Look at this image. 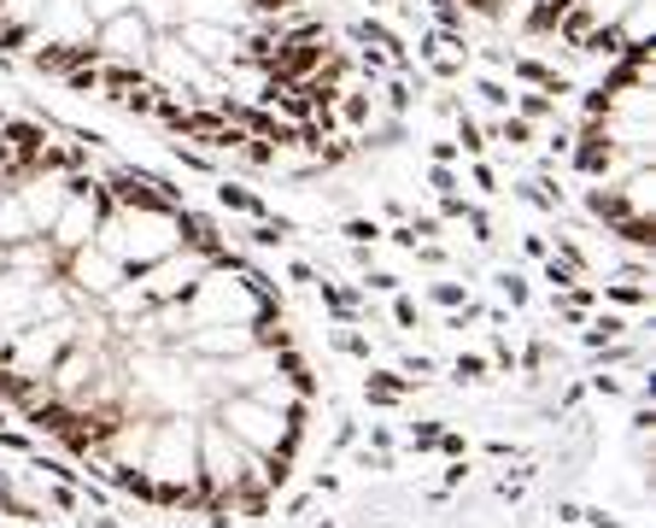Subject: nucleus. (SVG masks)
Returning <instances> with one entry per match:
<instances>
[{
    "mask_svg": "<svg viewBox=\"0 0 656 528\" xmlns=\"http://www.w3.org/2000/svg\"><path fill=\"white\" fill-rule=\"evenodd\" d=\"M597 306H609V311H627V318H645V311H651V282L604 276V282H597Z\"/></svg>",
    "mask_w": 656,
    "mask_h": 528,
    "instance_id": "13",
    "label": "nucleus"
},
{
    "mask_svg": "<svg viewBox=\"0 0 656 528\" xmlns=\"http://www.w3.org/2000/svg\"><path fill=\"white\" fill-rule=\"evenodd\" d=\"M147 70H141V65H118V60H100V94L94 100H106V106H129V100H136L141 89H147Z\"/></svg>",
    "mask_w": 656,
    "mask_h": 528,
    "instance_id": "12",
    "label": "nucleus"
},
{
    "mask_svg": "<svg viewBox=\"0 0 656 528\" xmlns=\"http://www.w3.org/2000/svg\"><path fill=\"white\" fill-rule=\"evenodd\" d=\"M422 112H428L434 124H451V118L463 112V94H458V89H434L428 100H422Z\"/></svg>",
    "mask_w": 656,
    "mask_h": 528,
    "instance_id": "32",
    "label": "nucleus"
},
{
    "mask_svg": "<svg viewBox=\"0 0 656 528\" xmlns=\"http://www.w3.org/2000/svg\"><path fill=\"white\" fill-rule=\"evenodd\" d=\"M470 476H475V464H470V459H446V464H440V488H446V493L470 488Z\"/></svg>",
    "mask_w": 656,
    "mask_h": 528,
    "instance_id": "43",
    "label": "nucleus"
},
{
    "mask_svg": "<svg viewBox=\"0 0 656 528\" xmlns=\"http://www.w3.org/2000/svg\"><path fill=\"white\" fill-rule=\"evenodd\" d=\"M136 0H82V12H89L94 24H106V18H118V12H129Z\"/></svg>",
    "mask_w": 656,
    "mask_h": 528,
    "instance_id": "51",
    "label": "nucleus"
},
{
    "mask_svg": "<svg viewBox=\"0 0 656 528\" xmlns=\"http://www.w3.org/2000/svg\"><path fill=\"white\" fill-rule=\"evenodd\" d=\"M487 282H492V288H499V299H504L510 311H528V306H533V282L522 276L516 265H499V270H492V276H487Z\"/></svg>",
    "mask_w": 656,
    "mask_h": 528,
    "instance_id": "20",
    "label": "nucleus"
},
{
    "mask_svg": "<svg viewBox=\"0 0 656 528\" xmlns=\"http://www.w3.org/2000/svg\"><path fill=\"white\" fill-rule=\"evenodd\" d=\"M311 505H317V493H311V488H299V493H287L275 511H282L287 523H305V517H311Z\"/></svg>",
    "mask_w": 656,
    "mask_h": 528,
    "instance_id": "46",
    "label": "nucleus"
},
{
    "mask_svg": "<svg viewBox=\"0 0 656 528\" xmlns=\"http://www.w3.org/2000/svg\"><path fill=\"white\" fill-rule=\"evenodd\" d=\"M393 370H399L411 388H428V382L440 376V359H428V352H399V364H393Z\"/></svg>",
    "mask_w": 656,
    "mask_h": 528,
    "instance_id": "28",
    "label": "nucleus"
},
{
    "mask_svg": "<svg viewBox=\"0 0 656 528\" xmlns=\"http://www.w3.org/2000/svg\"><path fill=\"white\" fill-rule=\"evenodd\" d=\"M94 241L124 270H147V265L165 259V253L182 247V230H177V211L170 206H106Z\"/></svg>",
    "mask_w": 656,
    "mask_h": 528,
    "instance_id": "1",
    "label": "nucleus"
},
{
    "mask_svg": "<svg viewBox=\"0 0 656 528\" xmlns=\"http://www.w3.org/2000/svg\"><path fill=\"white\" fill-rule=\"evenodd\" d=\"M422 294H428L440 311H458L463 299H470V282H458V276H434V282H422Z\"/></svg>",
    "mask_w": 656,
    "mask_h": 528,
    "instance_id": "29",
    "label": "nucleus"
},
{
    "mask_svg": "<svg viewBox=\"0 0 656 528\" xmlns=\"http://www.w3.org/2000/svg\"><path fill=\"white\" fill-rule=\"evenodd\" d=\"M411 259H416V265H428V270H446V265H451V247H446V241H416Z\"/></svg>",
    "mask_w": 656,
    "mask_h": 528,
    "instance_id": "44",
    "label": "nucleus"
},
{
    "mask_svg": "<svg viewBox=\"0 0 656 528\" xmlns=\"http://www.w3.org/2000/svg\"><path fill=\"white\" fill-rule=\"evenodd\" d=\"M211 270V259L206 253H194V247H177V253H165L158 265H147V270H129L136 276V288L147 294V306H170V299H188L194 294V282Z\"/></svg>",
    "mask_w": 656,
    "mask_h": 528,
    "instance_id": "5",
    "label": "nucleus"
},
{
    "mask_svg": "<svg viewBox=\"0 0 656 528\" xmlns=\"http://www.w3.org/2000/svg\"><path fill=\"white\" fill-rule=\"evenodd\" d=\"M165 153H170V165H177V170H188V177H211V182H217V177L229 170L223 159H211L206 147H194V141H177V136L165 141Z\"/></svg>",
    "mask_w": 656,
    "mask_h": 528,
    "instance_id": "15",
    "label": "nucleus"
},
{
    "mask_svg": "<svg viewBox=\"0 0 656 528\" xmlns=\"http://www.w3.org/2000/svg\"><path fill=\"white\" fill-rule=\"evenodd\" d=\"M36 36L41 41H65V48H89V41H94V18L82 12V0H48Z\"/></svg>",
    "mask_w": 656,
    "mask_h": 528,
    "instance_id": "9",
    "label": "nucleus"
},
{
    "mask_svg": "<svg viewBox=\"0 0 656 528\" xmlns=\"http://www.w3.org/2000/svg\"><path fill=\"white\" fill-rule=\"evenodd\" d=\"M516 253H522L528 265L551 259V235H545V230H522V235H516Z\"/></svg>",
    "mask_w": 656,
    "mask_h": 528,
    "instance_id": "39",
    "label": "nucleus"
},
{
    "mask_svg": "<svg viewBox=\"0 0 656 528\" xmlns=\"http://www.w3.org/2000/svg\"><path fill=\"white\" fill-rule=\"evenodd\" d=\"M480 452H487L492 464H504V459L516 464V459H522V447H516V440H504V435H492V440H487V447H480Z\"/></svg>",
    "mask_w": 656,
    "mask_h": 528,
    "instance_id": "52",
    "label": "nucleus"
},
{
    "mask_svg": "<svg viewBox=\"0 0 656 528\" xmlns=\"http://www.w3.org/2000/svg\"><path fill=\"white\" fill-rule=\"evenodd\" d=\"M211 417L223 423L253 459H265L275 440H282V411H275L265 394H229V399H217V405H211Z\"/></svg>",
    "mask_w": 656,
    "mask_h": 528,
    "instance_id": "4",
    "label": "nucleus"
},
{
    "mask_svg": "<svg viewBox=\"0 0 656 528\" xmlns=\"http://www.w3.org/2000/svg\"><path fill=\"white\" fill-rule=\"evenodd\" d=\"M451 141H458L463 159H487V147H492V141H487V124L470 118V106H463L458 118H451Z\"/></svg>",
    "mask_w": 656,
    "mask_h": 528,
    "instance_id": "21",
    "label": "nucleus"
},
{
    "mask_svg": "<svg viewBox=\"0 0 656 528\" xmlns=\"http://www.w3.org/2000/svg\"><path fill=\"white\" fill-rule=\"evenodd\" d=\"M141 469H147L153 481H194L200 476V417H188V411L158 417Z\"/></svg>",
    "mask_w": 656,
    "mask_h": 528,
    "instance_id": "3",
    "label": "nucleus"
},
{
    "mask_svg": "<svg viewBox=\"0 0 656 528\" xmlns=\"http://www.w3.org/2000/svg\"><path fill=\"white\" fill-rule=\"evenodd\" d=\"M323 399H329V394H323ZM329 405H334V399H329ZM358 440H363V423H358L346 405H334V429H329V447H323V452H329V459H340L346 447H358Z\"/></svg>",
    "mask_w": 656,
    "mask_h": 528,
    "instance_id": "24",
    "label": "nucleus"
},
{
    "mask_svg": "<svg viewBox=\"0 0 656 528\" xmlns=\"http://www.w3.org/2000/svg\"><path fill=\"white\" fill-rule=\"evenodd\" d=\"M48 0H0V18H18V24H41Z\"/></svg>",
    "mask_w": 656,
    "mask_h": 528,
    "instance_id": "42",
    "label": "nucleus"
},
{
    "mask_svg": "<svg viewBox=\"0 0 656 528\" xmlns=\"http://www.w3.org/2000/svg\"><path fill=\"white\" fill-rule=\"evenodd\" d=\"M580 7H587L592 24H621V12L633 7V0H580Z\"/></svg>",
    "mask_w": 656,
    "mask_h": 528,
    "instance_id": "45",
    "label": "nucleus"
},
{
    "mask_svg": "<svg viewBox=\"0 0 656 528\" xmlns=\"http://www.w3.org/2000/svg\"><path fill=\"white\" fill-rule=\"evenodd\" d=\"M182 18H200V24H229V30H246V0H182Z\"/></svg>",
    "mask_w": 656,
    "mask_h": 528,
    "instance_id": "14",
    "label": "nucleus"
},
{
    "mask_svg": "<svg viewBox=\"0 0 656 528\" xmlns=\"http://www.w3.org/2000/svg\"><path fill=\"white\" fill-rule=\"evenodd\" d=\"M434 452H440V459H470V435L451 429V417H446V429H440V440H434Z\"/></svg>",
    "mask_w": 656,
    "mask_h": 528,
    "instance_id": "41",
    "label": "nucleus"
},
{
    "mask_svg": "<svg viewBox=\"0 0 656 528\" xmlns=\"http://www.w3.org/2000/svg\"><path fill=\"white\" fill-rule=\"evenodd\" d=\"M587 382H580V376H568L563 382V394H557V411H563V417H580V411H587Z\"/></svg>",
    "mask_w": 656,
    "mask_h": 528,
    "instance_id": "38",
    "label": "nucleus"
},
{
    "mask_svg": "<svg viewBox=\"0 0 656 528\" xmlns=\"http://www.w3.org/2000/svg\"><path fill=\"white\" fill-rule=\"evenodd\" d=\"M470 89L487 112H510V100H516V82L499 77V70H470Z\"/></svg>",
    "mask_w": 656,
    "mask_h": 528,
    "instance_id": "19",
    "label": "nucleus"
},
{
    "mask_svg": "<svg viewBox=\"0 0 656 528\" xmlns=\"http://www.w3.org/2000/svg\"><path fill=\"white\" fill-rule=\"evenodd\" d=\"M60 82H65V89L77 94V100H94V94H100V65H77V70H70V77H60Z\"/></svg>",
    "mask_w": 656,
    "mask_h": 528,
    "instance_id": "37",
    "label": "nucleus"
},
{
    "mask_svg": "<svg viewBox=\"0 0 656 528\" xmlns=\"http://www.w3.org/2000/svg\"><path fill=\"white\" fill-rule=\"evenodd\" d=\"M551 517H557V523H580V499H557V505H551Z\"/></svg>",
    "mask_w": 656,
    "mask_h": 528,
    "instance_id": "54",
    "label": "nucleus"
},
{
    "mask_svg": "<svg viewBox=\"0 0 656 528\" xmlns=\"http://www.w3.org/2000/svg\"><path fill=\"white\" fill-rule=\"evenodd\" d=\"M36 447H41V440H36L30 429H18V417H12L7 429H0V452H12V459H30Z\"/></svg>",
    "mask_w": 656,
    "mask_h": 528,
    "instance_id": "35",
    "label": "nucleus"
},
{
    "mask_svg": "<svg viewBox=\"0 0 656 528\" xmlns=\"http://www.w3.org/2000/svg\"><path fill=\"white\" fill-rule=\"evenodd\" d=\"M539 282H545L551 294H563V288H575V282H587V276H575L563 259H539Z\"/></svg>",
    "mask_w": 656,
    "mask_h": 528,
    "instance_id": "36",
    "label": "nucleus"
},
{
    "mask_svg": "<svg viewBox=\"0 0 656 528\" xmlns=\"http://www.w3.org/2000/svg\"><path fill=\"white\" fill-rule=\"evenodd\" d=\"M7 423H12V411H7V405H0V429H7Z\"/></svg>",
    "mask_w": 656,
    "mask_h": 528,
    "instance_id": "55",
    "label": "nucleus"
},
{
    "mask_svg": "<svg viewBox=\"0 0 656 528\" xmlns=\"http://www.w3.org/2000/svg\"><path fill=\"white\" fill-rule=\"evenodd\" d=\"M36 24H18V18H0V53H7V60H24V53L36 48Z\"/></svg>",
    "mask_w": 656,
    "mask_h": 528,
    "instance_id": "27",
    "label": "nucleus"
},
{
    "mask_svg": "<svg viewBox=\"0 0 656 528\" xmlns=\"http://www.w3.org/2000/svg\"><path fill=\"white\" fill-rule=\"evenodd\" d=\"M94 48H100V60H118V65H141V70H147V53H153V24L141 18L136 7H129V12H118V18L94 24Z\"/></svg>",
    "mask_w": 656,
    "mask_h": 528,
    "instance_id": "7",
    "label": "nucleus"
},
{
    "mask_svg": "<svg viewBox=\"0 0 656 528\" xmlns=\"http://www.w3.org/2000/svg\"><path fill=\"white\" fill-rule=\"evenodd\" d=\"M422 177H428V189H434V194H451V189H463V165H428V170H422Z\"/></svg>",
    "mask_w": 656,
    "mask_h": 528,
    "instance_id": "40",
    "label": "nucleus"
},
{
    "mask_svg": "<svg viewBox=\"0 0 656 528\" xmlns=\"http://www.w3.org/2000/svg\"><path fill=\"white\" fill-rule=\"evenodd\" d=\"M30 235H36V223H30V211H24V199L12 189H0V241L18 247V241H30Z\"/></svg>",
    "mask_w": 656,
    "mask_h": 528,
    "instance_id": "18",
    "label": "nucleus"
},
{
    "mask_svg": "<svg viewBox=\"0 0 656 528\" xmlns=\"http://www.w3.org/2000/svg\"><path fill=\"white\" fill-rule=\"evenodd\" d=\"M463 177L475 182V194H480V199L504 194V177H499V165H492V159H463Z\"/></svg>",
    "mask_w": 656,
    "mask_h": 528,
    "instance_id": "30",
    "label": "nucleus"
},
{
    "mask_svg": "<svg viewBox=\"0 0 656 528\" xmlns=\"http://www.w3.org/2000/svg\"><path fill=\"white\" fill-rule=\"evenodd\" d=\"M177 36H182V48L194 53L206 70H217L223 77L229 65H235V53H241V30H229V24H200V18H182L177 24Z\"/></svg>",
    "mask_w": 656,
    "mask_h": 528,
    "instance_id": "8",
    "label": "nucleus"
},
{
    "mask_svg": "<svg viewBox=\"0 0 656 528\" xmlns=\"http://www.w3.org/2000/svg\"><path fill=\"white\" fill-rule=\"evenodd\" d=\"M334 235H340V247H382L387 223L375 218V211H346V218L334 223Z\"/></svg>",
    "mask_w": 656,
    "mask_h": 528,
    "instance_id": "16",
    "label": "nucleus"
},
{
    "mask_svg": "<svg viewBox=\"0 0 656 528\" xmlns=\"http://www.w3.org/2000/svg\"><path fill=\"white\" fill-rule=\"evenodd\" d=\"M305 488H311L317 499H334L346 481H340V469H311V476H305Z\"/></svg>",
    "mask_w": 656,
    "mask_h": 528,
    "instance_id": "47",
    "label": "nucleus"
},
{
    "mask_svg": "<svg viewBox=\"0 0 656 528\" xmlns=\"http://www.w3.org/2000/svg\"><path fill=\"white\" fill-rule=\"evenodd\" d=\"M211 211H217V218H241V223L275 218V206H270V199L258 194V189H246L241 177H229V170L211 182Z\"/></svg>",
    "mask_w": 656,
    "mask_h": 528,
    "instance_id": "10",
    "label": "nucleus"
},
{
    "mask_svg": "<svg viewBox=\"0 0 656 528\" xmlns=\"http://www.w3.org/2000/svg\"><path fill=\"white\" fill-rule=\"evenodd\" d=\"M358 288H363V294H382V299H387V294H399V288H404V276H399V270H382V265H370V270H363V276H358Z\"/></svg>",
    "mask_w": 656,
    "mask_h": 528,
    "instance_id": "33",
    "label": "nucleus"
},
{
    "mask_svg": "<svg viewBox=\"0 0 656 528\" xmlns=\"http://www.w3.org/2000/svg\"><path fill=\"white\" fill-rule=\"evenodd\" d=\"M422 159H428V165H463V153H458V141H451V136H434Z\"/></svg>",
    "mask_w": 656,
    "mask_h": 528,
    "instance_id": "48",
    "label": "nucleus"
},
{
    "mask_svg": "<svg viewBox=\"0 0 656 528\" xmlns=\"http://www.w3.org/2000/svg\"><path fill=\"white\" fill-rule=\"evenodd\" d=\"M399 429H393V423H370V440H363V447H375V452H399Z\"/></svg>",
    "mask_w": 656,
    "mask_h": 528,
    "instance_id": "50",
    "label": "nucleus"
},
{
    "mask_svg": "<svg viewBox=\"0 0 656 528\" xmlns=\"http://www.w3.org/2000/svg\"><path fill=\"white\" fill-rule=\"evenodd\" d=\"M77 528H89V523H77Z\"/></svg>",
    "mask_w": 656,
    "mask_h": 528,
    "instance_id": "56",
    "label": "nucleus"
},
{
    "mask_svg": "<svg viewBox=\"0 0 656 528\" xmlns=\"http://www.w3.org/2000/svg\"><path fill=\"white\" fill-rule=\"evenodd\" d=\"M580 523H587V528H621V517L609 505H580Z\"/></svg>",
    "mask_w": 656,
    "mask_h": 528,
    "instance_id": "53",
    "label": "nucleus"
},
{
    "mask_svg": "<svg viewBox=\"0 0 656 528\" xmlns=\"http://www.w3.org/2000/svg\"><path fill=\"white\" fill-rule=\"evenodd\" d=\"M253 476H258V459L223 429V423L211 417V411H200V476H194V481H200L206 493H223V499H229V493L241 488V481H253Z\"/></svg>",
    "mask_w": 656,
    "mask_h": 528,
    "instance_id": "2",
    "label": "nucleus"
},
{
    "mask_svg": "<svg viewBox=\"0 0 656 528\" xmlns=\"http://www.w3.org/2000/svg\"><path fill=\"white\" fill-rule=\"evenodd\" d=\"M358 394H363V405H370V411H399L404 399H416L422 388H411L393 364H375L370 359V364H363V388Z\"/></svg>",
    "mask_w": 656,
    "mask_h": 528,
    "instance_id": "11",
    "label": "nucleus"
},
{
    "mask_svg": "<svg viewBox=\"0 0 656 528\" xmlns=\"http://www.w3.org/2000/svg\"><path fill=\"white\" fill-rule=\"evenodd\" d=\"M621 528H627V523H621Z\"/></svg>",
    "mask_w": 656,
    "mask_h": 528,
    "instance_id": "57",
    "label": "nucleus"
},
{
    "mask_svg": "<svg viewBox=\"0 0 656 528\" xmlns=\"http://www.w3.org/2000/svg\"><path fill=\"white\" fill-rule=\"evenodd\" d=\"M616 30H621V41H656V0H633Z\"/></svg>",
    "mask_w": 656,
    "mask_h": 528,
    "instance_id": "23",
    "label": "nucleus"
},
{
    "mask_svg": "<svg viewBox=\"0 0 656 528\" xmlns=\"http://www.w3.org/2000/svg\"><path fill=\"white\" fill-rule=\"evenodd\" d=\"M387 323H393V330H422V306L404 288L387 294Z\"/></svg>",
    "mask_w": 656,
    "mask_h": 528,
    "instance_id": "31",
    "label": "nucleus"
},
{
    "mask_svg": "<svg viewBox=\"0 0 656 528\" xmlns=\"http://www.w3.org/2000/svg\"><path fill=\"white\" fill-rule=\"evenodd\" d=\"M317 276H323V265H311V259H287V282H294V288H317Z\"/></svg>",
    "mask_w": 656,
    "mask_h": 528,
    "instance_id": "49",
    "label": "nucleus"
},
{
    "mask_svg": "<svg viewBox=\"0 0 656 528\" xmlns=\"http://www.w3.org/2000/svg\"><path fill=\"white\" fill-rule=\"evenodd\" d=\"M446 382H451V388H487V382H492V364H487V352L463 347L458 359L446 364Z\"/></svg>",
    "mask_w": 656,
    "mask_h": 528,
    "instance_id": "17",
    "label": "nucleus"
},
{
    "mask_svg": "<svg viewBox=\"0 0 656 528\" xmlns=\"http://www.w3.org/2000/svg\"><path fill=\"white\" fill-rule=\"evenodd\" d=\"M136 12L153 24V36H170L182 24V0H136Z\"/></svg>",
    "mask_w": 656,
    "mask_h": 528,
    "instance_id": "26",
    "label": "nucleus"
},
{
    "mask_svg": "<svg viewBox=\"0 0 656 528\" xmlns=\"http://www.w3.org/2000/svg\"><path fill=\"white\" fill-rule=\"evenodd\" d=\"M440 429H446V417H422V423H411V429H404V447H411V452H434Z\"/></svg>",
    "mask_w": 656,
    "mask_h": 528,
    "instance_id": "34",
    "label": "nucleus"
},
{
    "mask_svg": "<svg viewBox=\"0 0 656 528\" xmlns=\"http://www.w3.org/2000/svg\"><path fill=\"white\" fill-rule=\"evenodd\" d=\"M329 347L340 352V359H363V364L375 359V340L363 335V323H334V330H329Z\"/></svg>",
    "mask_w": 656,
    "mask_h": 528,
    "instance_id": "22",
    "label": "nucleus"
},
{
    "mask_svg": "<svg viewBox=\"0 0 656 528\" xmlns=\"http://www.w3.org/2000/svg\"><path fill=\"white\" fill-rule=\"evenodd\" d=\"M633 382H639V376H627V370H604V364H592L587 394H592V399H627V394H633Z\"/></svg>",
    "mask_w": 656,
    "mask_h": 528,
    "instance_id": "25",
    "label": "nucleus"
},
{
    "mask_svg": "<svg viewBox=\"0 0 656 528\" xmlns=\"http://www.w3.org/2000/svg\"><path fill=\"white\" fill-rule=\"evenodd\" d=\"M60 276L70 282V294L82 299V306H100V299H106L112 288H118V282L129 276V270L112 259L106 247H100V241H89V247H77V253H65V265H60Z\"/></svg>",
    "mask_w": 656,
    "mask_h": 528,
    "instance_id": "6",
    "label": "nucleus"
}]
</instances>
